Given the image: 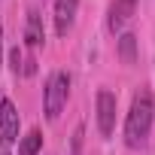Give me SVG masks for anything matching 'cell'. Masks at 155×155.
I'll return each mask as SVG.
<instances>
[{"instance_id": "3957f363", "label": "cell", "mask_w": 155, "mask_h": 155, "mask_svg": "<svg viewBox=\"0 0 155 155\" xmlns=\"http://www.w3.org/2000/svg\"><path fill=\"white\" fill-rule=\"evenodd\" d=\"M116 128V94L101 88L97 91V131L101 137H110Z\"/></svg>"}, {"instance_id": "52a82bcc", "label": "cell", "mask_w": 155, "mask_h": 155, "mask_svg": "<svg viewBox=\"0 0 155 155\" xmlns=\"http://www.w3.org/2000/svg\"><path fill=\"white\" fill-rule=\"evenodd\" d=\"M25 43L28 49H37L43 43V15L40 9H28V21H25Z\"/></svg>"}, {"instance_id": "6da1fadb", "label": "cell", "mask_w": 155, "mask_h": 155, "mask_svg": "<svg viewBox=\"0 0 155 155\" xmlns=\"http://www.w3.org/2000/svg\"><path fill=\"white\" fill-rule=\"evenodd\" d=\"M152 122H155V101H152V94L149 91L134 94L128 119H125V143L131 149L143 146L146 137H149V131H152Z\"/></svg>"}, {"instance_id": "7c38bea8", "label": "cell", "mask_w": 155, "mask_h": 155, "mask_svg": "<svg viewBox=\"0 0 155 155\" xmlns=\"http://www.w3.org/2000/svg\"><path fill=\"white\" fill-rule=\"evenodd\" d=\"M0 155H12V149H9V140H3V137H0Z\"/></svg>"}, {"instance_id": "8fae6325", "label": "cell", "mask_w": 155, "mask_h": 155, "mask_svg": "<svg viewBox=\"0 0 155 155\" xmlns=\"http://www.w3.org/2000/svg\"><path fill=\"white\" fill-rule=\"evenodd\" d=\"M82 137H85V125H76V131H73V155H79V149H82Z\"/></svg>"}, {"instance_id": "5b68a950", "label": "cell", "mask_w": 155, "mask_h": 155, "mask_svg": "<svg viewBox=\"0 0 155 155\" xmlns=\"http://www.w3.org/2000/svg\"><path fill=\"white\" fill-rule=\"evenodd\" d=\"M76 9H79V0H55V34L67 37L73 21H76Z\"/></svg>"}, {"instance_id": "4fadbf2b", "label": "cell", "mask_w": 155, "mask_h": 155, "mask_svg": "<svg viewBox=\"0 0 155 155\" xmlns=\"http://www.w3.org/2000/svg\"><path fill=\"white\" fill-rule=\"evenodd\" d=\"M0 64H3V28H0Z\"/></svg>"}, {"instance_id": "9c48e42d", "label": "cell", "mask_w": 155, "mask_h": 155, "mask_svg": "<svg viewBox=\"0 0 155 155\" xmlns=\"http://www.w3.org/2000/svg\"><path fill=\"white\" fill-rule=\"evenodd\" d=\"M119 58L125 64H134L137 61V37L134 34H122L119 37Z\"/></svg>"}, {"instance_id": "8992f818", "label": "cell", "mask_w": 155, "mask_h": 155, "mask_svg": "<svg viewBox=\"0 0 155 155\" xmlns=\"http://www.w3.org/2000/svg\"><path fill=\"white\" fill-rule=\"evenodd\" d=\"M134 9H137V0H113V3H110V15H107V28L113 34L122 31L125 21L134 15Z\"/></svg>"}, {"instance_id": "277c9868", "label": "cell", "mask_w": 155, "mask_h": 155, "mask_svg": "<svg viewBox=\"0 0 155 155\" xmlns=\"http://www.w3.org/2000/svg\"><path fill=\"white\" fill-rule=\"evenodd\" d=\"M18 128H21L18 110H15V104L9 97H3V101H0V137L9 140V143H15L18 140Z\"/></svg>"}, {"instance_id": "30bf717a", "label": "cell", "mask_w": 155, "mask_h": 155, "mask_svg": "<svg viewBox=\"0 0 155 155\" xmlns=\"http://www.w3.org/2000/svg\"><path fill=\"white\" fill-rule=\"evenodd\" d=\"M9 64H12L15 73H25V58H21V49H18V46L9 52Z\"/></svg>"}, {"instance_id": "ba28073f", "label": "cell", "mask_w": 155, "mask_h": 155, "mask_svg": "<svg viewBox=\"0 0 155 155\" xmlns=\"http://www.w3.org/2000/svg\"><path fill=\"white\" fill-rule=\"evenodd\" d=\"M40 149H43V134L37 128L18 137V155H40Z\"/></svg>"}, {"instance_id": "7a4b0ae2", "label": "cell", "mask_w": 155, "mask_h": 155, "mask_svg": "<svg viewBox=\"0 0 155 155\" xmlns=\"http://www.w3.org/2000/svg\"><path fill=\"white\" fill-rule=\"evenodd\" d=\"M67 94H70V76L64 70H55L46 82V91H43V107H46V119L55 122L67 104Z\"/></svg>"}]
</instances>
